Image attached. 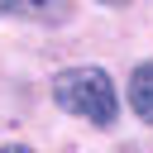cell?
<instances>
[{"label":"cell","mask_w":153,"mask_h":153,"mask_svg":"<svg viewBox=\"0 0 153 153\" xmlns=\"http://www.w3.org/2000/svg\"><path fill=\"white\" fill-rule=\"evenodd\" d=\"M53 100L67 115H81L91 124H115V115H120L115 81L100 67H67V72H57L53 76Z\"/></svg>","instance_id":"1"},{"label":"cell","mask_w":153,"mask_h":153,"mask_svg":"<svg viewBox=\"0 0 153 153\" xmlns=\"http://www.w3.org/2000/svg\"><path fill=\"white\" fill-rule=\"evenodd\" d=\"M129 105H134V115L143 124H153V62L134 67V76H129Z\"/></svg>","instance_id":"2"},{"label":"cell","mask_w":153,"mask_h":153,"mask_svg":"<svg viewBox=\"0 0 153 153\" xmlns=\"http://www.w3.org/2000/svg\"><path fill=\"white\" fill-rule=\"evenodd\" d=\"M0 153H33V148H24V143H10V148H0Z\"/></svg>","instance_id":"3"}]
</instances>
